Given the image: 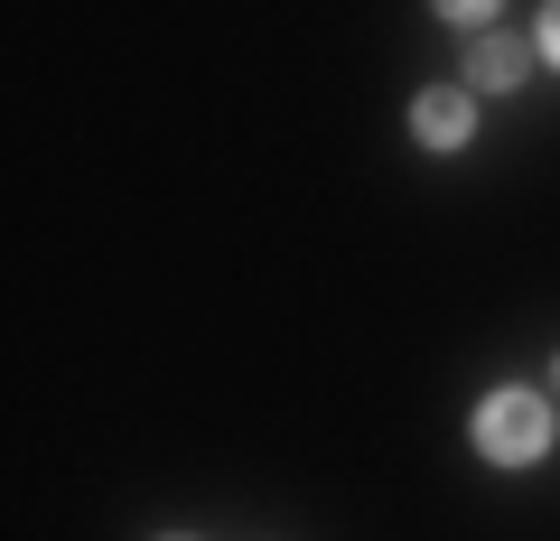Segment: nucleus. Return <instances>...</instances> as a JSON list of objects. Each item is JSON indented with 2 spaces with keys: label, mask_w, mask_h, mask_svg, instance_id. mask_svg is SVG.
Here are the masks:
<instances>
[{
  "label": "nucleus",
  "mask_w": 560,
  "mask_h": 541,
  "mask_svg": "<svg viewBox=\"0 0 560 541\" xmlns=\"http://www.w3.org/2000/svg\"><path fill=\"white\" fill-rule=\"evenodd\" d=\"M477 448L495 467H533L541 448H551V411H541V392H514V383L486 392L477 401Z\"/></svg>",
  "instance_id": "1"
},
{
  "label": "nucleus",
  "mask_w": 560,
  "mask_h": 541,
  "mask_svg": "<svg viewBox=\"0 0 560 541\" xmlns=\"http://www.w3.org/2000/svg\"><path fill=\"white\" fill-rule=\"evenodd\" d=\"M411 131L430 150H467V131H477V103L458 94V84H430V94L411 103Z\"/></svg>",
  "instance_id": "2"
},
{
  "label": "nucleus",
  "mask_w": 560,
  "mask_h": 541,
  "mask_svg": "<svg viewBox=\"0 0 560 541\" xmlns=\"http://www.w3.org/2000/svg\"><path fill=\"white\" fill-rule=\"evenodd\" d=\"M467 75H477L486 94H514V84L533 75V38H504V28H486V38L467 47Z\"/></svg>",
  "instance_id": "3"
},
{
  "label": "nucleus",
  "mask_w": 560,
  "mask_h": 541,
  "mask_svg": "<svg viewBox=\"0 0 560 541\" xmlns=\"http://www.w3.org/2000/svg\"><path fill=\"white\" fill-rule=\"evenodd\" d=\"M533 57L560 66V0H541V28H533Z\"/></svg>",
  "instance_id": "4"
},
{
  "label": "nucleus",
  "mask_w": 560,
  "mask_h": 541,
  "mask_svg": "<svg viewBox=\"0 0 560 541\" xmlns=\"http://www.w3.org/2000/svg\"><path fill=\"white\" fill-rule=\"evenodd\" d=\"M430 10H440V20H458V28H486V20H495V0H430Z\"/></svg>",
  "instance_id": "5"
}]
</instances>
